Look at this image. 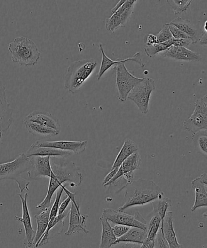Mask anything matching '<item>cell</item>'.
I'll return each mask as SVG.
<instances>
[{
	"mask_svg": "<svg viewBox=\"0 0 207 248\" xmlns=\"http://www.w3.org/2000/svg\"><path fill=\"white\" fill-rule=\"evenodd\" d=\"M199 43L201 45L207 46V33L203 31V35H202L200 40H199Z\"/></svg>",
	"mask_w": 207,
	"mask_h": 248,
	"instance_id": "43",
	"label": "cell"
},
{
	"mask_svg": "<svg viewBox=\"0 0 207 248\" xmlns=\"http://www.w3.org/2000/svg\"><path fill=\"white\" fill-rule=\"evenodd\" d=\"M140 248H155V241L147 239L141 245Z\"/></svg>",
	"mask_w": 207,
	"mask_h": 248,
	"instance_id": "42",
	"label": "cell"
},
{
	"mask_svg": "<svg viewBox=\"0 0 207 248\" xmlns=\"http://www.w3.org/2000/svg\"><path fill=\"white\" fill-rule=\"evenodd\" d=\"M156 36H157L158 44L164 43L174 38L169 30V24H165L162 30Z\"/></svg>",
	"mask_w": 207,
	"mask_h": 248,
	"instance_id": "35",
	"label": "cell"
},
{
	"mask_svg": "<svg viewBox=\"0 0 207 248\" xmlns=\"http://www.w3.org/2000/svg\"><path fill=\"white\" fill-rule=\"evenodd\" d=\"M195 149L207 159V131H201L193 135Z\"/></svg>",
	"mask_w": 207,
	"mask_h": 248,
	"instance_id": "30",
	"label": "cell"
},
{
	"mask_svg": "<svg viewBox=\"0 0 207 248\" xmlns=\"http://www.w3.org/2000/svg\"><path fill=\"white\" fill-rule=\"evenodd\" d=\"M24 124L28 132L34 136H41L44 138H50L59 135L57 131L41 124L24 121Z\"/></svg>",
	"mask_w": 207,
	"mask_h": 248,
	"instance_id": "27",
	"label": "cell"
},
{
	"mask_svg": "<svg viewBox=\"0 0 207 248\" xmlns=\"http://www.w3.org/2000/svg\"><path fill=\"white\" fill-rule=\"evenodd\" d=\"M24 120L41 124L53 129L58 134L60 133L61 125L59 120L50 113L35 110L29 114Z\"/></svg>",
	"mask_w": 207,
	"mask_h": 248,
	"instance_id": "16",
	"label": "cell"
},
{
	"mask_svg": "<svg viewBox=\"0 0 207 248\" xmlns=\"http://www.w3.org/2000/svg\"><path fill=\"white\" fill-rule=\"evenodd\" d=\"M21 199L22 208H23V217H19L18 216H15V218L19 223H22L24 226L25 231V239L24 240V245L26 248H35L33 245L34 240L36 235V231L34 230L32 226L31 218L30 213L28 209V198L29 193H26L23 196L21 194H18Z\"/></svg>",
	"mask_w": 207,
	"mask_h": 248,
	"instance_id": "11",
	"label": "cell"
},
{
	"mask_svg": "<svg viewBox=\"0 0 207 248\" xmlns=\"http://www.w3.org/2000/svg\"><path fill=\"white\" fill-rule=\"evenodd\" d=\"M126 0H121V1H119L118 3L116 5V6H114L113 9L111 10L112 13H114L116 11H118V10L120 8V7L123 6L124 2H125Z\"/></svg>",
	"mask_w": 207,
	"mask_h": 248,
	"instance_id": "44",
	"label": "cell"
},
{
	"mask_svg": "<svg viewBox=\"0 0 207 248\" xmlns=\"http://www.w3.org/2000/svg\"><path fill=\"white\" fill-rule=\"evenodd\" d=\"M168 24H169V28L170 32L172 33L173 38L175 39V40H181V39L189 38L188 36H187L186 34L183 32V31L180 30V29L177 28V27L174 25H172V24L170 23Z\"/></svg>",
	"mask_w": 207,
	"mask_h": 248,
	"instance_id": "37",
	"label": "cell"
},
{
	"mask_svg": "<svg viewBox=\"0 0 207 248\" xmlns=\"http://www.w3.org/2000/svg\"><path fill=\"white\" fill-rule=\"evenodd\" d=\"M160 55L163 57L191 62H198L202 59L199 53L181 47H170L167 50L160 53Z\"/></svg>",
	"mask_w": 207,
	"mask_h": 248,
	"instance_id": "17",
	"label": "cell"
},
{
	"mask_svg": "<svg viewBox=\"0 0 207 248\" xmlns=\"http://www.w3.org/2000/svg\"><path fill=\"white\" fill-rule=\"evenodd\" d=\"M206 186V185H205ZM206 191H207V186H206Z\"/></svg>",
	"mask_w": 207,
	"mask_h": 248,
	"instance_id": "51",
	"label": "cell"
},
{
	"mask_svg": "<svg viewBox=\"0 0 207 248\" xmlns=\"http://www.w3.org/2000/svg\"><path fill=\"white\" fill-rule=\"evenodd\" d=\"M138 151V145L134 141L130 140V139H126L124 140L123 147H122L121 149L119 151L113 165H112L111 170L120 167L127 159H128L134 153L137 152Z\"/></svg>",
	"mask_w": 207,
	"mask_h": 248,
	"instance_id": "24",
	"label": "cell"
},
{
	"mask_svg": "<svg viewBox=\"0 0 207 248\" xmlns=\"http://www.w3.org/2000/svg\"><path fill=\"white\" fill-rule=\"evenodd\" d=\"M99 50H100L102 54V61L100 69H99L98 74H97V79H98V81H100L102 77L103 76L105 73L111 69V67L114 66V65L123 64V63L125 64L126 62H134L140 65L141 67L143 68L145 67V64H143L142 60H141L140 52H136L132 57L126 58V59L113 60H111V58H109L106 55V53L104 52L103 45L101 43L99 44Z\"/></svg>",
	"mask_w": 207,
	"mask_h": 248,
	"instance_id": "15",
	"label": "cell"
},
{
	"mask_svg": "<svg viewBox=\"0 0 207 248\" xmlns=\"http://www.w3.org/2000/svg\"><path fill=\"white\" fill-rule=\"evenodd\" d=\"M177 27L180 30L183 31L188 37L191 39L192 43L196 44L203 35V31L198 26L188 19H183L181 18H176L170 23Z\"/></svg>",
	"mask_w": 207,
	"mask_h": 248,
	"instance_id": "18",
	"label": "cell"
},
{
	"mask_svg": "<svg viewBox=\"0 0 207 248\" xmlns=\"http://www.w3.org/2000/svg\"><path fill=\"white\" fill-rule=\"evenodd\" d=\"M168 48L167 46H165L164 43L161 44H155L152 46H146L144 48L145 52L148 57H155L156 55L161 53L164 51L167 50Z\"/></svg>",
	"mask_w": 207,
	"mask_h": 248,
	"instance_id": "34",
	"label": "cell"
},
{
	"mask_svg": "<svg viewBox=\"0 0 207 248\" xmlns=\"http://www.w3.org/2000/svg\"><path fill=\"white\" fill-rule=\"evenodd\" d=\"M96 66V61L92 58L77 60L72 63L68 67L65 75V88L70 93H77L91 76Z\"/></svg>",
	"mask_w": 207,
	"mask_h": 248,
	"instance_id": "4",
	"label": "cell"
},
{
	"mask_svg": "<svg viewBox=\"0 0 207 248\" xmlns=\"http://www.w3.org/2000/svg\"><path fill=\"white\" fill-rule=\"evenodd\" d=\"M102 216L109 222L116 225L127 226L130 228H138L147 232V221L143 218L139 211L135 215H130L126 213L121 212L111 208H106L103 210Z\"/></svg>",
	"mask_w": 207,
	"mask_h": 248,
	"instance_id": "7",
	"label": "cell"
},
{
	"mask_svg": "<svg viewBox=\"0 0 207 248\" xmlns=\"http://www.w3.org/2000/svg\"><path fill=\"white\" fill-rule=\"evenodd\" d=\"M31 169V163L29 158L24 153H22L13 161L0 164V181L11 179L18 184L19 190L23 193L24 190L29 191L30 182L23 175L28 172Z\"/></svg>",
	"mask_w": 207,
	"mask_h": 248,
	"instance_id": "5",
	"label": "cell"
},
{
	"mask_svg": "<svg viewBox=\"0 0 207 248\" xmlns=\"http://www.w3.org/2000/svg\"><path fill=\"white\" fill-rule=\"evenodd\" d=\"M200 99L202 108H203V110H204V112H205L206 113V115H207V107L205 105V104H204L203 100H202V99L200 98Z\"/></svg>",
	"mask_w": 207,
	"mask_h": 248,
	"instance_id": "47",
	"label": "cell"
},
{
	"mask_svg": "<svg viewBox=\"0 0 207 248\" xmlns=\"http://www.w3.org/2000/svg\"><path fill=\"white\" fill-rule=\"evenodd\" d=\"M204 32L207 33V20L205 22V23H204Z\"/></svg>",
	"mask_w": 207,
	"mask_h": 248,
	"instance_id": "48",
	"label": "cell"
},
{
	"mask_svg": "<svg viewBox=\"0 0 207 248\" xmlns=\"http://www.w3.org/2000/svg\"><path fill=\"white\" fill-rule=\"evenodd\" d=\"M70 203L71 206L70 209L69 226L65 235L66 236H70L80 232H84L86 234H89V230H87L86 227V221L88 215H82L80 213V205L75 198L72 199Z\"/></svg>",
	"mask_w": 207,
	"mask_h": 248,
	"instance_id": "9",
	"label": "cell"
},
{
	"mask_svg": "<svg viewBox=\"0 0 207 248\" xmlns=\"http://www.w3.org/2000/svg\"><path fill=\"white\" fill-rule=\"evenodd\" d=\"M153 206L152 215H158L162 219V222L166 216L168 210L171 206V200L166 197L156 199L152 202Z\"/></svg>",
	"mask_w": 207,
	"mask_h": 248,
	"instance_id": "29",
	"label": "cell"
},
{
	"mask_svg": "<svg viewBox=\"0 0 207 248\" xmlns=\"http://www.w3.org/2000/svg\"><path fill=\"white\" fill-rule=\"evenodd\" d=\"M156 89L154 80L150 78H143L142 81L136 84L128 96L129 100L133 102L139 110L143 115L149 111L150 96Z\"/></svg>",
	"mask_w": 207,
	"mask_h": 248,
	"instance_id": "6",
	"label": "cell"
},
{
	"mask_svg": "<svg viewBox=\"0 0 207 248\" xmlns=\"http://www.w3.org/2000/svg\"><path fill=\"white\" fill-rule=\"evenodd\" d=\"M126 188L125 202L117 210L121 212L133 206L147 205L165 196L160 187L152 180L139 179Z\"/></svg>",
	"mask_w": 207,
	"mask_h": 248,
	"instance_id": "2",
	"label": "cell"
},
{
	"mask_svg": "<svg viewBox=\"0 0 207 248\" xmlns=\"http://www.w3.org/2000/svg\"><path fill=\"white\" fill-rule=\"evenodd\" d=\"M148 225L147 239L155 241L158 232L161 227L162 219L158 215H152Z\"/></svg>",
	"mask_w": 207,
	"mask_h": 248,
	"instance_id": "31",
	"label": "cell"
},
{
	"mask_svg": "<svg viewBox=\"0 0 207 248\" xmlns=\"http://www.w3.org/2000/svg\"><path fill=\"white\" fill-rule=\"evenodd\" d=\"M13 121V109L7 100L6 87L0 80V131L6 132Z\"/></svg>",
	"mask_w": 207,
	"mask_h": 248,
	"instance_id": "14",
	"label": "cell"
},
{
	"mask_svg": "<svg viewBox=\"0 0 207 248\" xmlns=\"http://www.w3.org/2000/svg\"><path fill=\"white\" fill-rule=\"evenodd\" d=\"M69 214L70 210H65L64 213L62 214V215H58L57 217H55V219L50 221L49 223H48L47 229H46L45 232L44 233V234L42 237H41L40 242H39L38 244L36 245V248L42 247L43 245L47 244L48 242H49V240H48V235H49L50 230H52L53 228L55 227V226L59 224V223L62 224L63 227H64V220L65 218L67 217V216L69 215Z\"/></svg>",
	"mask_w": 207,
	"mask_h": 248,
	"instance_id": "28",
	"label": "cell"
},
{
	"mask_svg": "<svg viewBox=\"0 0 207 248\" xmlns=\"http://www.w3.org/2000/svg\"><path fill=\"white\" fill-rule=\"evenodd\" d=\"M130 227H127V226L122 225H116L114 227H112V230L114 235H115L117 239L123 236L127 232L130 230Z\"/></svg>",
	"mask_w": 207,
	"mask_h": 248,
	"instance_id": "38",
	"label": "cell"
},
{
	"mask_svg": "<svg viewBox=\"0 0 207 248\" xmlns=\"http://www.w3.org/2000/svg\"><path fill=\"white\" fill-rule=\"evenodd\" d=\"M155 248H170L169 245L165 239L161 228H160L155 240Z\"/></svg>",
	"mask_w": 207,
	"mask_h": 248,
	"instance_id": "36",
	"label": "cell"
},
{
	"mask_svg": "<svg viewBox=\"0 0 207 248\" xmlns=\"http://www.w3.org/2000/svg\"><path fill=\"white\" fill-rule=\"evenodd\" d=\"M67 186H69V185L67 184H65V185L63 184L62 186H60V188L56 192V198L54 203H53L52 207H51L50 221L55 219V217L58 216V210H59L60 206L61 199H62V194L63 191L64 190V188Z\"/></svg>",
	"mask_w": 207,
	"mask_h": 248,
	"instance_id": "33",
	"label": "cell"
},
{
	"mask_svg": "<svg viewBox=\"0 0 207 248\" xmlns=\"http://www.w3.org/2000/svg\"><path fill=\"white\" fill-rule=\"evenodd\" d=\"M191 186L196 194L195 201L191 209V212H194L199 208L207 207V193L205 184L199 177H197L192 181Z\"/></svg>",
	"mask_w": 207,
	"mask_h": 248,
	"instance_id": "22",
	"label": "cell"
},
{
	"mask_svg": "<svg viewBox=\"0 0 207 248\" xmlns=\"http://www.w3.org/2000/svg\"><path fill=\"white\" fill-rule=\"evenodd\" d=\"M141 245L135 244H127L124 245L123 248H140Z\"/></svg>",
	"mask_w": 207,
	"mask_h": 248,
	"instance_id": "45",
	"label": "cell"
},
{
	"mask_svg": "<svg viewBox=\"0 0 207 248\" xmlns=\"http://www.w3.org/2000/svg\"><path fill=\"white\" fill-rule=\"evenodd\" d=\"M119 168H116V169L111 170V172H110L109 174H107V176L105 177L104 179L103 186H104L105 184H106L107 182L111 181V180L113 179L114 176H115V175L118 171Z\"/></svg>",
	"mask_w": 207,
	"mask_h": 248,
	"instance_id": "41",
	"label": "cell"
},
{
	"mask_svg": "<svg viewBox=\"0 0 207 248\" xmlns=\"http://www.w3.org/2000/svg\"><path fill=\"white\" fill-rule=\"evenodd\" d=\"M31 163V169L28 172V178L38 180L44 177H50L52 174L50 156L34 155L28 157Z\"/></svg>",
	"mask_w": 207,
	"mask_h": 248,
	"instance_id": "10",
	"label": "cell"
},
{
	"mask_svg": "<svg viewBox=\"0 0 207 248\" xmlns=\"http://www.w3.org/2000/svg\"><path fill=\"white\" fill-rule=\"evenodd\" d=\"M50 210L51 207L48 210L43 211L39 215H35L36 224H37V230L36 231L35 238L33 242V245L35 248L49 223Z\"/></svg>",
	"mask_w": 207,
	"mask_h": 248,
	"instance_id": "26",
	"label": "cell"
},
{
	"mask_svg": "<svg viewBox=\"0 0 207 248\" xmlns=\"http://www.w3.org/2000/svg\"><path fill=\"white\" fill-rule=\"evenodd\" d=\"M141 164V158L140 153L138 152L134 153L130 157L127 159L119 168L118 171L117 172L115 176L111 180V181L107 182L106 184L104 185V186H110L116 182L117 180L120 179L123 177L124 174L128 172H135V170L140 169Z\"/></svg>",
	"mask_w": 207,
	"mask_h": 248,
	"instance_id": "19",
	"label": "cell"
},
{
	"mask_svg": "<svg viewBox=\"0 0 207 248\" xmlns=\"http://www.w3.org/2000/svg\"><path fill=\"white\" fill-rule=\"evenodd\" d=\"M199 178H200L201 181L207 186V173L202 174L201 176L199 177Z\"/></svg>",
	"mask_w": 207,
	"mask_h": 248,
	"instance_id": "46",
	"label": "cell"
},
{
	"mask_svg": "<svg viewBox=\"0 0 207 248\" xmlns=\"http://www.w3.org/2000/svg\"><path fill=\"white\" fill-rule=\"evenodd\" d=\"M2 136V132L1 131H0V142H1Z\"/></svg>",
	"mask_w": 207,
	"mask_h": 248,
	"instance_id": "50",
	"label": "cell"
},
{
	"mask_svg": "<svg viewBox=\"0 0 207 248\" xmlns=\"http://www.w3.org/2000/svg\"><path fill=\"white\" fill-rule=\"evenodd\" d=\"M101 223L102 234L99 248H111L115 245L117 238L114 235L112 227L108 220L103 216L99 218Z\"/></svg>",
	"mask_w": 207,
	"mask_h": 248,
	"instance_id": "25",
	"label": "cell"
},
{
	"mask_svg": "<svg viewBox=\"0 0 207 248\" xmlns=\"http://www.w3.org/2000/svg\"><path fill=\"white\" fill-rule=\"evenodd\" d=\"M164 237L166 239L170 248H183L177 240L176 233L174 227V214L172 211H168L164 220L161 223V227Z\"/></svg>",
	"mask_w": 207,
	"mask_h": 248,
	"instance_id": "20",
	"label": "cell"
},
{
	"mask_svg": "<svg viewBox=\"0 0 207 248\" xmlns=\"http://www.w3.org/2000/svg\"><path fill=\"white\" fill-rule=\"evenodd\" d=\"M192 1V0H167V2L175 14H181L189 8Z\"/></svg>",
	"mask_w": 207,
	"mask_h": 248,
	"instance_id": "32",
	"label": "cell"
},
{
	"mask_svg": "<svg viewBox=\"0 0 207 248\" xmlns=\"http://www.w3.org/2000/svg\"><path fill=\"white\" fill-rule=\"evenodd\" d=\"M24 155L27 157L34 156V155H41V156L65 158L72 155V153L66 151L55 149V148L37 147L35 143H33L28 151L24 153Z\"/></svg>",
	"mask_w": 207,
	"mask_h": 248,
	"instance_id": "21",
	"label": "cell"
},
{
	"mask_svg": "<svg viewBox=\"0 0 207 248\" xmlns=\"http://www.w3.org/2000/svg\"><path fill=\"white\" fill-rule=\"evenodd\" d=\"M147 239V232L138 228H130L125 234L117 239L115 245L121 243L142 245Z\"/></svg>",
	"mask_w": 207,
	"mask_h": 248,
	"instance_id": "23",
	"label": "cell"
},
{
	"mask_svg": "<svg viewBox=\"0 0 207 248\" xmlns=\"http://www.w3.org/2000/svg\"><path fill=\"white\" fill-rule=\"evenodd\" d=\"M144 41L147 46L158 44L157 36L152 35V34H149V35L146 36Z\"/></svg>",
	"mask_w": 207,
	"mask_h": 248,
	"instance_id": "40",
	"label": "cell"
},
{
	"mask_svg": "<svg viewBox=\"0 0 207 248\" xmlns=\"http://www.w3.org/2000/svg\"><path fill=\"white\" fill-rule=\"evenodd\" d=\"M203 217L205 218H207V212L203 214Z\"/></svg>",
	"mask_w": 207,
	"mask_h": 248,
	"instance_id": "49",
	"label": "cell"
},
{
	"mask_svg": "<svg viewBox=\"0 0 207 248\" xmlns=\"http://www.w3.org/2000/svg\"><path fill=\"white\" fill-rule=\"evenodd\" d=\"M12 62L23 66H33L37 64L40 52L37 46L31 39L18 36L9 44Z\"/></svg>",
	"mask_w": 207,
	"mask_h": 248,
	"instance_id": "3",
	"label": "cell"
},
{
	"mask_svg": "<svg viewBox=\"0 0 207 248\" xmlns=\"http://www.w3.org/2000/svg\"><path fill=\"white\" fill-rule=\"evenodd\" d=\"M50 162L52 171L48 193L44 200L35 207L36 210L42 211L51 207L53 194L63 184L77 187L83 181V175L74 162L66 161L63 157H51Z\"/></svg>",
	"mask_w": 207,
	"mask_h": 248,
	"instance_id": "1",
	"label": "cell"
},
{
	"mask_svg": "<svg viewBox=\"0 0 207 248\" xmlns=\"http://www.w3.org/2000/svg\"><path fill=\"white\" fill-rule=\"evenodd\" d=\"M183 126L193 135L201 131H207V115L202 108L200 99L196 101L195 110L191 116L184 121Z\"/></svg>",
	"mask_w": 207,
	"mask_h": 248,
	"instance_id": "12",
	"label": "cell"
},
{
	"mask_svg": "<svg viewBox=\"0 0 207 248\" xmlns=\"http://www.w3.org/2000/svg\"><path fill=\"white\" fill-rule=\"evenodd\" d=\"M37 147L55 148V149L66 151L76 155H80L86 150L87 141H37L35 143Z\"/></svg>",
	"mask_w": 207,
	"mask_h": 248,
	"instance_id": "13",
	"label": "cell"
},
{
	"mask_svg": "<svg viewBox=\"0 0 207 248\" xmlns=\"http://www.w3.org/2000/svg\"><path fill=\"white\" fill-rule=\"evenodd\" d=\"M172 43V47H181L187 48L190 44L192 43V41L190 38L181 39V40H175V39L173 38Z\"/></svg>",
	"mask_w": 207,
	"mask_h": 248,
	"instance_id": "39",
	"label": "cell"
},
{
	"mask_svg": "<svg viewBox=\"0 0 207 248\" xmlns=\"http://www.w3.org/2000/svg\"><path fill=\"white\" fill-rule=\"evenodd\" d=\"M115 69L118 99L121 103H124L134 87L142 81L143 78H138L131 74L127 69L124 63L117 65Z\"/></svg>",
	"mask_w": 207,
	"mask_h": 248,
	"instance_id": "8",
	"label": "cell"
}]
</instances>
